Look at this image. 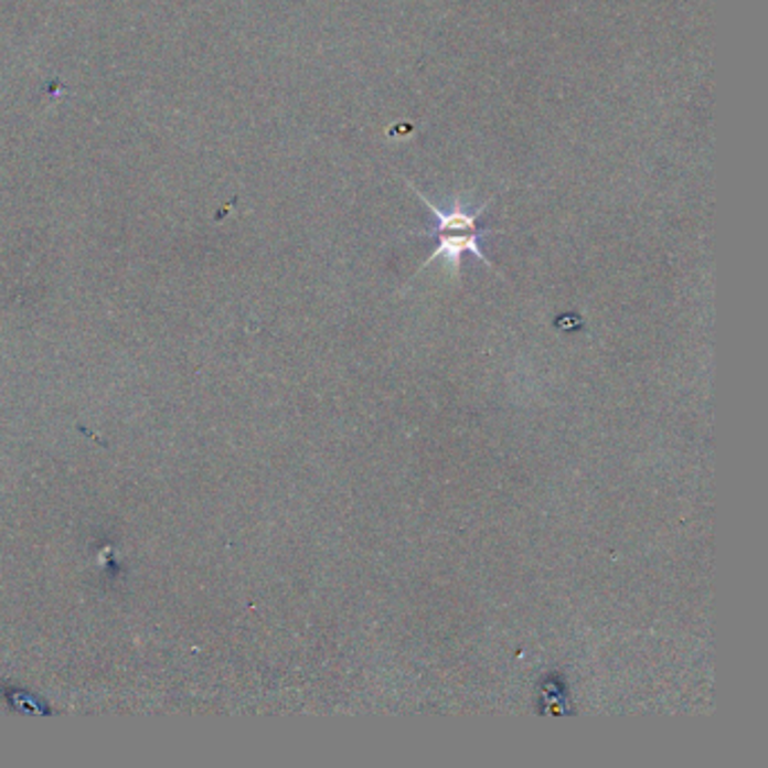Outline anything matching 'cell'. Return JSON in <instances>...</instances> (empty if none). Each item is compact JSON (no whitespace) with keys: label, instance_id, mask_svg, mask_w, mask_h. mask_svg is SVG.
Wrapping results in <instances>:
<instances>
[{"label":"cell","instance_id":"6da1fadb","mask_svg":"<svg viewBox=\"0 0 768 768\" xmlns=\"http://www.w3.org/2000/svg\"><path fill=\"white\" fill-rule=\"evenodd\" d=\"M489 233H493V231H484L482 228V231H473V233H440V235H437V239H440V246L435 248V253L424 262V266H428L437 257H445L451 264L454 273H458L465 253H471L473 257H478L480 262L491 266V262L487 259V255L480 248V237H484Z\"/></svg>","mask_w":768,"mask_h":768}]
</instances>
